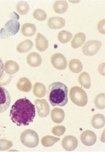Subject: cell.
I'll return each instance as SVG.
<instances>
[{
  "label": "cell",
  "instance_id": "cell-1",
  "mask_svg": "<svg viewBox=\"0 0 105 152\" xmlns=\"http://www.w3.org/2000/svg\"><path fill=\"white\" fill-rule=\"evenodd\" d=\"M35 115V105L26 98L16 101L10 110L11 120L17 126H28L34 121Z\"/></svg>",
  "mask_w": 105,
  "mask_h": 152
},
{
  "label": "cell",
  "instance_id": "cell-2",
  "mask_svg": "<svg viewBox=\"0 0 105 152\" xmlns=\"http://www.w3.org/2000/svg\"><path fill=\"white\" fill-rule=\"evenodd\" d=\"M68 92L65 84L60 82L53 83L48 88V100L53 107H64L67 103Z\"/></svg>",
  "mask_w": 105,
  "mask_h": 152
},
{
  "label": "cell",
  "instance_id": "cell-3",
  "mask_svg": "<svg viewBox=\"0 0 105 152\" xmlns=\"http://www.w3.org/2000/svg\"><path fill=\"white\" fill-rule=\"evenodd\" d=\"M19 19V15L17 14L15 12H12L10 19L0 31L1 39H6L10 36L16 34L18 32L20 27V23L18 22Z\"/></svg>",
  "mask_w": 105,
  "mask_h": 152
},
{
  "label": "cell",
  "instance_id": "cell-4",
  "mask_svg": "<svg viewBox=\"0 0 105 152\" xmlns=\"http://www.w3.org/2000/svg\"><path fill=\"white\" fill-rule=\"evenodd\" d=\"M70 99L73 103L80 107L86 105L88 97L85 92L79 86H73L70 90Z\"/></svg>",
  "mask_w": 105,
  "mask_h": 152
},
{
  "label": "cell",
  "instance_id": "cell-5",
  "mask_svg": "<svg viewBox=\"0 0 105 152\" xmlns=\"http://www.w3.org/2000/svg\"><path fill=\"white\" fill-rule=\"evenodd\" d=\"M20 140L24 146L29 148H34L38 145L39 138L38 134L34 131L27 129L21 134Z\"/></svg>",
  "mask_w": 105,
  "mask_h": 152
},
{
  "label": "cell",
  "instance_id": "cell-6",
  "mask_svg": "<svg viewBox=\"0 0 105 152\" xmlns=\"http://www.w3.org/2000/svg\"><path fill=\"white\" fill-rule=\"evenodd\" d=\"M101 46V42L97 40L87 41L82 48V52L85 56H94L98 52Z\"/></svg>",
  "mask_w": 105,
  "mask_h": 152
},
{
  "label": "cell",
  "instance_id": "cell-7",
  "mask_svg": "<svg viewBox=\"0 0 105 152\" xmlns=\"http://www.w3.org/2000/svg\"><path fill=\"white\" fill-rule=\"evenodd\" d=\"M11 102V97L9 93L4 88L0 86V114L7 110Z\"/></svg>",
  "mask_w": 105,
  "mask_h": 152
},
{
  "label": "cell",
  "instance_id": "cell-8",
  "mask_svg": "<svg viewBox=\"0 0 105 152\" xmlns=\"http://www.w3.org/2000/svg\"><path fill=\"white\" fill-rule=\"evenodd\" d=\"M51 61L54 68L57 69L64 70L67 67V62L65 56L59 53L53 55L51 58Z\"/></svg>",
  "mask_w": 105,
  "mask_h": 152
},
{
  "label": "cell",
  "instance_id": "cell-9",
  "mask_svg": "<svg viewBox=\"0 0 105 152\" xmlns=\"http://www.w3.org/2000/svg\"><path fill=\"white\" fill-rule=\"evenodd\" d=\"M35 104L40 117L45 118L48 116L50 113V107L46 100L36 99L35 100Z\"/></svg>",
  "mask_w": 105,
  "mask_h": 152
},
{
  "label": "cell",
  "instance_id": "cell-10",
  "mask_svg": "<svg viewBox=\"0 0 105 152\" xmlns=\"http://www.w3.org/2000/svg\"><path fill=\"white\" fill-rule=\"evenodd\" d=\"M80 140L85 145L91 146L95 144L97 140V136L94 132L91 130H86L80 135Z\"/></svg>",
  "mask_w": 105,
  "mask_h": 152
},
{
  "label": "cell",
  "instance_id": "cell-11",
  "mask_svg": "<svg viewBox=\"0 0 105 152\" xmlns=\"http://www.w3.org/2000/svg\"><path fill=\"white\" fill-rule=\"evenodd\" d=\"M78 144L77 140L73 136H66L62 141V147L67 151H73L77 148Z\"/></svg>",
  "mask_w": 105,
  "mask_h": 152
},
{
  "label": "cell",
  "instance_id": "cell-12",
  "mask_svg": "<svg viewBox=\"0 0 105 152\" xmlns=\"http://www.w3.org/2000/svg\"><path fill=\"white\" fill-rule=\"evenodd\" d=\"M49 27L50 29H59L64 27L66 24V21L62 18L58 17L50 18L47 22Z\"/></svg>",
  "mask_w": 105,
  "mask_h": 152
},
{
  "label": "cell",
  "instance_id": "cell-13",
  "mask_svg": "<svg viewBox=\"0 0 105 152\" xmlns=\"http://www.w3.org/2000/svg\"><path fill=\"white\" fill-rule=\"evenodd\" d=\"M35 46L36 48L40 52L46 50L49 46L48 40L44 36L39 33L36 35Z\"/></svg>",
  "mask_w": 105,
  "mask_h": 152
},
{
  "label": "cell",
  "instance_id": "cell-14",
  "mask_svg": "<svg viewBox=\"0 0 105 152\" xmlns=\"http://www.w3.org/2000/svg\"><path fill=\"white\" fill-rule=\"evenodd\" d=\"M42 58L38 53L32 52L27 56V62L30 66L33 67H37L41 64Z\"/></svg>",
  "mask_w": 105,
  "mask_h": 152
},
{
  "label": "cell",
  "instance_id": "cell-15",
  "mask_svg": "<svg viewBox=\"0 0 105 152\" xmlns=\"http://www.w3.org/2000/svg\"><path fill=\"white\" fill-rule=\"evenodd\" d=\"M51 116L54 122L59 124L64 121L65 114L62 109L56 107L52 110Z\"/></svg>",
  "mask_w": 105,
  "mask_h": 152
},
{
  "label": "cell",
  "instance_id": "cell-16",
  "mask_svg": "<svg viewBox=\"0 0 105 152\" xmlns=\"http://www.w3.org/2000/svg\"><path fill=\"white\" fill-rule=\"evenodd\" d=\"M36 28L34 24L30 23H26L22 26L21 31L22 34L24 36L27 37H32L35 33Z\"/></svg>",
  "mask_w": 105,
  "mask_h": 152
},
{
  "label": "cell",
  "instance_id": "cell-17",
  "mask_svg": "<svg viewBox=\"0 0 105 152\" xmlns=\"http://www.w3.org/2000/svg\"><path fill=\"white\" fill-rule=\"evenodd\" d=\"M86 40V35L83 33H79L75 35L71 43V47L77 49L81 46Z\"/></svg>",
  "mask_w": 105,
  "mask_h": 152
},
{
  "label": "cell",
  "instance_id": "cell-18",
  "mask_svg": "<svg viewBox=\"0 0 105 152\" xmlns=\"http://www.w3.org/2000/svg\"><path fill=\"white\" fill-rule=\"evenodd\" d=\"M69 5L66 1H56L53 4L54 11L57 13L63 14L67 11Z\"/></svg>",
  "mask_w": 105,
  "mask_h": 152
},
{
  "label": "cell",
  "instance_id": "cell-19",
  "mask_svg": "<svg viewBox=\"0 0 105 152\" xmlns=\"http://www.w3.org/2000/svg\"><path fill=\"white\" fill-rule=\"evenodd\" d=\"M33 47V43L32 41L29 39L24 40L19 43L17 47V52L20 53H24L28 52Z\"/></svg>",
  "mask_w": 105,
  "mask_h": 152
},
{
  "label": "cell",
  "instance_id": "cell-20",
  "mask_svg": "<svg viewBox=\"0 0 105 152\" xmlns=\"http://www.w3.org/2000/svg\"><path fill=\"white\" fill-rule=\"evenodd\" d=\"M19 66L18 64L12 61H8L4 63V69L8 74H15L18 71Z\"/></svg>",
  "mask_w": 105,
  "mask_h": 152
},
{
  "label": "cell",
  "instance_id": "cell-21",
  "mask_svg": "<svg viewBox=\"0 0 105 152\" xmlns=\"http://www.w3.org/2000/svg\"><path fill=\"white\" fill-rule=\"evenodd\" d=\"M78 82L85 89H89L91 87V80L90 75L87 72H82L79 76Z\"/></svg>",
  "mask_w": 105,
  "mask_h": 152
},
{
  "label": "cell",
  "instance_id": "cell-22",
  "mask_svg": "<svg viewBox=\"0 0 105 152\" xmlns=\"http://www.w3.org/2000/svg\"><path fill=\"white\" fill-rule=\"evenodd\" d=\"M69 67L72 72L74 73H78L82 70L83 65L80 60L72 59L69 61Z\"/></svg>",
  "mask_w": 105,
  "mask_h": 152
},
{
  "label": "cell",
  "instance_id": "cell-23",
  "mask_svg": "<svg viewBox=\"0 0 105 152\" xmlns=\"http://www.w3.org/2000/svg\"><path fill=\"white\" fill-rule=\"evenodd\" d=\"M92 124L93 128L99 129L103 128L105 124V118L102 114L95 115L92 118Z\"/></svg>",
  "mask_w": 105,
  "mask_h": 152
},
{
  "label": "cell",
  "instance_id": "cell-24",
  "mask_svg": "<svg viewBox=\"0 0 105 152\" xmlns=\"http://www.w3.org/2000/svg\"><path fill=\"white\" fill-rule=\"evenodd\" d=\"M33 93L35 96L38 98H42L46 95V89L45 86L40 83L35 84L33 88Z\"/></svg>",
  "mask_w": 105,
  "mask_h": 152
},
{
  "label": "cell",
  "instance_id": "cell-25",
  "mask_svg": "<svg viewBox=\"0 0 105 152\" xmlns=\"http://www.w3.org/2000/svg\"><path fill=\"white\" fill-rule=\"evenodd\" d=\"M17 85L19 90L26 92L30 91L32 87L30 81L26 77L21 78L19 81Z\"/></svg>",
  "mask_w": 105,
  "mask_h": 152
},
{
  "label": "cell",
  "instance_id": "cell-26",
  "mask_svg": "<svg viewBox=\"0 0 105 152\" xmlns=\"http://www.w3.org/2000/svg\"><path fill=\"white\" fill-rule=\"evenodd\" d=\"M59 140L60 138L59 137L48 135L45 136L42 138L41 142L43 146L46 147H49L53 146L55 143L59 141Z\"/></svg>",
  "mask_w": 105,
  "mask_h": 152
},
{
  "label": "cell",
  "instance_id": "cell-27",
  "mask_svg": "<svg viewBox=\"0 0 105 152\" xmlns=\"http://www.w3.org/2000/svg\"><path fill=\"white\" fill-rule=\"evenodd\" d=\"M30 9L28 3L25 1H19L16 6L17 11L21 15H26L28 13Z\"/></svg>",
  "mask_w": 105,
  "mask_h": 152
},
{
  "label": "cell",
  "instance_id": "cell-28",
  "mask_svg": "<svg viewBox=\"0 0 105 152\" xmlns=\"http://www.w3.org/2000/svg\"><path fill=\"white\" fill-rule=\"evenodd\" d=\"M72 34L70 32L66 31H61L58 34V39L61 43H67L71 39Z\"/></svg>",
  "mask_w": 105,
  "mask_h": 152
},
{
  "label": "cell",
  "instance_id": "cell-29",
  "mask_svg": "<svg viewBox=\"0 0 105 152\" xmlns=\"http://www.w3.org/2000/svg\"><path fill=\"white\" fill-rule=\"evenodd\" d=\"M94 104L97 108L99 109H104L105 106V94H99L94 99Z\"/></svg>",
  "mask_w": 105,
  "mask_h": 152
},
{
  "label": "cell",
  "instance_id": "cell-30",
  "mask_svg": "<svg viewBox=\"0 0 105 152\" xmlns=\"http://www.w3.org/2000/svg\"><path fill=\"white\" fill-rule=\"evenodd\" d=\"M34 18L39 21H43L47 18V15L46 12L41 9L35 10L33 14Z\"/></svg>",
  "mask_w": 105,
  "mask_h": 152
},
{
  "label": "cell",
  "instance_id": "cell-31",
  "mask_svg": "<svg viewBox=\"0 0 105 152\" xmlns=\"http://www.w3.org/2000/svg\"><path fill=\"white\" fill-rule=\"evenodd\" d=\"M66 131V128L62 125H58L54 126L52 128L51 132L54 135L56 136H61L64 135Z\"/></svg>",
  "mask_w": 105,
  "mask_h": 152
},
{
  "label": "cell",
  "instance_id": "cell-32",
  "mask_svg": "<svg viewBox=\"0 0 105 152\" xmlns=\"http://www.w3.org/2000/svg\"><path fill=\"white\" fill-rule=\"evenodd\" d=\"M97 28L100 32L103 34H105V19L99 22L98 24Z\"/></svg>",
  "mask_w": 105,
  "mask_h": 152
},
{
  "label": "cell",
  "instance_id": "cell-33",
  "mask_svg": "<svg viewBox=\"0 0 105 152\" xmlns=\"http://www.w3.org/2000/svg\"><path fill=\"white\" fill-rule=\"evenodd\" d=\"M4 64H3L2 60L0 58V78L2 77L3 74L4 73Z\"/></svg>",
  "mask_w": 105,
  "mask_h": 152
}]
</instances>
